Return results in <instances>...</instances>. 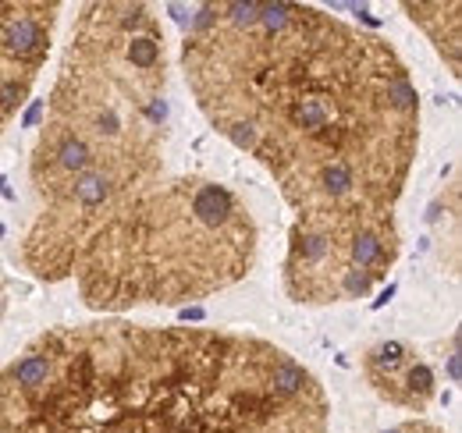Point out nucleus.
I'll return each mask as SVG.
<instances>
[{"instance_id":"2","label":"nucleus","mask_w":462,"mask_h":433,"mask_svg":"<svg viewBox=\"0 0 462 433\" xmlns=\"http://www.w3.org/2000/svg\"><path fill=\"white\" fill-rule=\"evenodd\" d=\"M291 352L217 327L125 317L51 327L0 366V433H328Z\"/></svg>"},{"instance_id":"7","label":"nucleus","mask_w":462,"mask_h":433,"mask_svg":"<svg viewBox=\"0 0 462 433\" xmlns=\"http://www.w3.org/2000/svg\"><path fill=\"white\" fill-rule=\"evenodd\" d=\"M409 22L434 43L438 57L445 60L448 75L459 78L462 71V4L448 0V4H402Z\"/></svg>"},{"instance_id":"1","label":"nucleus","mask_w":462,"mask_h":433,"mask_svg":"<svg viewBox=\"0 0 462 433\" xmlns=\"http://www.w3.org/2000/svg\"><path fill=\"white\" fill-rule=\"evenodd\" d=\"M207 124L260 163L291 210L289 249L399 235L420 93L377 32L289 0H210L181 29Z\"/></svg>"},{"instance_id":"5","label":"nucleus","mask_w":462,"mask_h":433,"mask_svg":"<svg viewBox=\"0 0 462 433\" xmlns=\"http://www.w3.org/2000/svg\"><path fill=\"white\" fill-rule=\"evenodd\" d=\"M58 14L60 4L54 0H0V139L36 89Z\"/></svg>"},{"instance_id":"3","label":"nucleus","mask_w":462,"mask_h":433,"mask_svg":"<svg viewBox=\"0 0 462 433\" xmlns=\"http://www.w3.org/2000/svg\"><path fill=\"white\" fill-rule=\"evenodd\" d=\"M32 196L22 267L43 284L71 281L100 317L210 299L256 263L260 227L249 203L207 174H75Z\"/></svg>"},{"instance_id":"4","label":"nucleus","mask_w":462,"mask_h":433,"mask_svg":"<svg viewBox=\"0 0 462 433\" xmlns=\"http://www.w3.org/2000/svg\"><path fill=\"white\" fill-rule=\"evenodd\" d=\"M168 143L171 57L157 11L132 0L82 4L29 157L32 192L82 170H164Z\"/></svg>"},{"instance_id":"6","label":"nucleus","mask_w":462,"mask_h":433,"mask_svg":"<svg viewBox=\"0 0 462 433\" xmlns=\"http://www.w3.org/2000/svg\"><path fill=\"white\" fill-rule=\"evenodd\" d=\"M363 377L370 383V391L402 409V412H427L430 401L438 398V377L430 370V363L405 341H381L363 355Z\"/></svg>"},{"instance_id":"8","label":"nucleus","mask_w":462,"mask_h":433,"mask_svg":"<svg viewBox=\"0 0 462 433\" xmlns=\"http://www.w3.org/2000/svg\"><path fill=\"white\" fill-rule=\"evenodd\" d=\"M377 433H448V430H445V427H438V423H430V419L412 416V419H405V423H395V427L377 430Z\"/></svg>"}]
</instances>
